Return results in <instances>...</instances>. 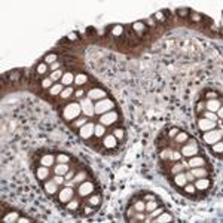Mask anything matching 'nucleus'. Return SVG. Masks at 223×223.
Wrapping results in <instances>:
<instances>
[{
	"label": "nucleus",
	"instance_id": "f257e3e1",
	"mask_svg": "<svg viewBox=\"0 0 223 223\" xmlns=\"http://www.w3.org/2000/svg\"><path fill=\"white\" fill-rule=\"evenodd\" d=\"M82 113V109H80V104L79 103H70L64 107V111H63V116L67 121H73L78 116H80Z\"/></svg>",
	"mask_w": 223,
	"mask_h": 223
},
{
	"label": "nucleus",
	"instance_id": "f03ea898",
	"mask_svg": "<svg viewBox=\"0 0 223 223\" xmlns=\"http://www.w3.org/2000/svg\"><path fill=\"white\" fill-rule=\"evenodd\" d=\"M113 101L109 100V98H101L98 100L95 104H94V111H95L97 115H104L107 113V111H110L111 109H113Z\"/></svg>",
	"mask_w": 223,
	"mask_h": 223
},
{
	"label": "nucleus",
	"instance_id": "7ed1b4c3",
	"mask_svg": "<svg viewBox=\"0 0 223 223\" xmlns=\"http://www.w3.org/2000/svg\"><path fill=\"white\" fill-rule=\"evenodd\" d=\"M202 140L207 143V144H214L222 140V130H210V131H205L202 135Z\"/></svg>",
	"mask_w": 223,
	"mask_h": 223
},
{
	"label": "nucleus",
	"instance_id": "20e7f679",
	"mask_svg": "<svg viewBox=\"0 0 223 223\" xmlns=\"http://www.w3.org/2000/svg\"><path fill=\"white\" fill-rule=\"evenodd\" d=\"M118 118H119V116H118L116 111H107V113H104V115L100 116V124L104 125V126L111 125V124H115V122L118 121Z\"/></svg>",
	"mask_w": 223,
	"mask_h": 223
},
{
	"label": "nucleus",
	"instance_id": "39448f33",
	"mask_svg": "<svg viewBox=\"0 0 223 223\" xmlns=\"http://www.w3.org/2000/svg\"><path fill=\"white\" fill-rule=\"evenodd\" d=\"M79 104H80V109H82L83 115H86V116L95 115V111H94V104H92V101L89 98H82Z\"/></svg>",
	"mask_w": 223,
	"mask_h": 223
},
{
	"label": "nucleus",
	"instance_id": "423d86ee",
	"mask_svg": "<svg viewBox=\"0 0 223 223\" xmlns=\"http://www.w3.org/2000/svg\"><path fill=\"white\" fill-rule=\"evenodd\" d=\"M196 153H198V146H196V141H195V140H191V143L186 144V146H183V149H182V155H183V156L192 158V156L196 155Z\"/></svg>",
	"mask_w": 223,
	"mask_h": 223
},
{
	"label": "nucleus",
	"instance_id": "0eeeda50",
	"mask_svg": "<svg viewBox=\"0 0 223 223\" xmlns=\"http://www.w3.org/2000/svg\"><path fill=\"white\" fill-rule=\"evenodd\" d=\"M198 128H199L202 132L210 131V130H214V128H216V122L210 121V119H207V118H202V119H199V121H198Z\"/></svg>",
	"mask_w": 223,
	"mask_h": 223
},
{
	"label": "nucleus",
	"instance_id": "6e6552de",
	"mask_svg": "<svg viewBox=\"0 0 223 223\" xmlns=\"http://www.w3.org/2000/svg\"><path fill=\"white\" fill-rule=\"evenodd\" d=\"M94 131H95V125L94 124H85L82 128H80V137L82 139H89V137H92L94 135Z\"/></svg>",
	"mask_w": 223,
	"mask_h": 223
},
{
	"label": "nucleus",
	"instance_id": "1a4fd4ad",
	"mask_svg": "<svg viewBox=\"0 0 223 223\" xmlns=\"http://www.w3.org/2000/svg\"><path fill=\"white\" fill-rule=\"evenodd\" d=\"M88 98L89 100H101V98H106V92L100 89V88H92L88 91Z\"/></svg>",
	"mask_w": 223,
	"mask_h": 223
},
{
	"label": "nucleus",
	"instance_id": "9d476101",
	"mask_svg": "<svg viewBox=\"0 0 223 223\" xmlns=\"http://www.w3.org/2000/svg\"><path fill=\"white\" fill-rule=\"evenodd\" d=\"M94 192V184L91 182H82L79 186V195L80 196H86L89 193Z\"/></svg>",
	"mask_w": 223,
	"mask_h": 223
},
{
	"label": "nucleus",
	"instance_id": "9b49d317",
	"mask_svg": "<svg viewBox=\"0 0 223 223\" xmlns=\"http://www.w3.org/2000/svg\"><path fill=\"white\" fill-rule=\"evenodd\" d=\"M70 199H73V189L72 187L66 186L64 189L59 192V201L61 202H68Z\"/></svg>",
	"mask_w": 223,
	"mask_h": 223
},
{
	"label": "nucleus",
	"instance_id": "f8f14e48",
	"mask_svg": "<svg viewBox=\"0 0 223 223\" xmlns=\"http://www.w3.org/2000/svg\"><path fill=\"white\" fill-rule=\"evenodd\" d=\"M205 107H207V110L208 111H217L220 107H222V103H220V100H208L207 101V104H205Z\"/></svg>",
	"mask_w": 223,
	"mask_h": 223
},
{
	"label": "nucleus",
	"instance_id": "ddd939ff",
	"mask_svg": "<svg viewBox=\"0 0 223 223\" xmlns=\"http://www.w3.org/2000/svg\"><path fill=\"white\" fill-rule=\"evenodd\" d=\"M187 165L191 168H196V167H204L205 165V159L199 158V156H192V159H189Z\"/></svg>",
	"mask_w": 223,
	"mask_h": 223
},
{
	"label": "nucleus",
	"instance_id": "4468645a",
	"mask_svg": "<svg viewBox=\"0 0 223 223\" xmlns=\"http://www.w3.org/2000/svg\"><path fill=\"white\" fill-rule=\"evenodd\" d=\"M193 186H195V189L204 191V189H207V187L210 186V180H208V178H205V177L198 178V180H196V182L193 183Z\"/></svg>",
	"mask_w": 223,
	"mask_h": 223
},
{
	"label": "nucleus",
	"instance_id": "2eb2a0df",
	"mask_svg": "<svg viewBox=\"0 0 223 223\" xmlns=\"http://www.w3.org/2000/svg\"><path fill=\"white\" fill-rule=\"evenodd\" d=\"M191 173L193 174L195 178H202V177H207V170H205L204 167H196V168H192Z\"/></svg>",
	"mask_w": 223,
	"mask_h": 223
},
{
	"label": "nucleus",
	"instance_id": "dca6fc26",
	"mask_svg": "<svg viewBox=\"0 0 223 223\" xmlns=\"http://www.w3.org/2000/svg\"><path fill=\"white\" fill-rule=\"evenodd\" d=\"M173 220V216H171L170 213H164L162 211L159 216H156V219H153V222H156V223H168Z\"/></svg>",
	"mask_w": 223,
	"mask_h": 223
},
{
	"label": "nucleus",
	"instance_id": "f3484780",
	"mask_svg": "<svg viewBox=\"0 0 223 223\" xmlns=\"http://www.w3.org/2000/svg\"><path fill=\"white\" fill-rule=\"evenodd\" d=\"M68 171H70V170H68V165L67 164H59V162H58V165H55V168H54V173L57 176H66Z\"/></svg>",
	"mask_w": 223,
	"mask_h": 223
},
{
	"label": "nucleus",
	"instance_id": "a211bd4d",
	"mask_svg": "<svg viewBox=\"0 0 223 223\" xmlns=\"http://www.w3.org/2000/svg\"><path fill=\"white\" fill-rule=\"evenodd\" d=\"M103 143H104V146H106V147L107 149H113V147H116V137L115 135H106L104 137V141H103Z\"/></svg>",
	"mask_w": 223,
	"mask_h": 223
},
{
	"label": "nucleus",
	"instance_id": "6ab92c4d",
	"mask_svg": "<svg viewBox=\"0 0 223 223\" xmlns=\"http://www.w3.org/2000/svg\"><path fill=\"white\" fill-rule=\"evenodd\" d=\"M36 176H37L39 180H46L48 176H49V170H48V167H43V165H42V167L36 171Z\"/></svg>",
	"mask_w": 223,
	"mask_h": 223
},
{
	"label": "nucleus",
	"instance_id": "aec40b11",
	"mask_svg": "<svg viewBox=\"0 0 223 223\" xmlns=\"http://www.w3.org/2000/svg\"><path fill=\"white\" fill-rule=\"evenodd\" d=\"M74 82V76L72 73H64L63 78H61V83L64 85V86H68V85H72Z\"/></svg>",
	"mask_w": 223,
	"mask_h": 223
},
{
	"label": "nucleus",
	"instance_id": "412c9836",
	"mask_svg": "<svg viewBox=\"0 0 223 223\" xmlns=\"http://www.w3.org/2000/svg\"><path fill=\"white\" fill-rule=\"evenodd\" d=\"M174 183H176L177 186H184V184L187 183V178H186L184 173H178V174H176V177H174Z\"/></svg>",
	"mask_w": 223,
	"mask_h": 223
},
{
	"label": "nucleus",
	"instance_id": "4be33fe9",
	"mask_svg": "<svg viewBox=\"0 0 223 223\" xmlns=\"http://www.w3.org/2000/svg\"><path fill=\"white\" fill-rule=\"evenodd\" d=\"M54 161H55V158L52 156V155H45L43 158L40 159V164L43 165V167H52V164H54Z\"/></svg>",
	"mask_w": 223,
	"mask_h": 223
},
{
	"label": "nucleus",
	"instance_id": "5701e85b",
	"mask_svg": "<svg viewBox=\"0 0 223 223\" xmlns=\"http://www.w3.org/2000/svg\"><path fill=\"white\" fill-rule=\"evenodd\" d=\"M64 89V85L63 83H55L52 85V86L49 88V92H51V95H58V94H61Z\"/></svg>",
	"mask_w": 223,
	"mask_h": 223
},
{
	"label": "nucleus",
	"instance_id": "b1692460",
	"mask_svg": "<svg viewBox=\"0 0 223 223\" xmlns=\"http://www.w3.org/2000/svg\"><path fill=\"white\" fill-rule=\"evenodd\" d=\"M57 183L54 182V180H52V182H46L45 183V191L49 193V195H54L55 192H57Z\"/></svg>",
	"mask_w": 223,
	"mask_h": 223
},
{
	"label": "nucleus",
	"instance_id": "393cba45",
	"mask_svg": "<svg viewBox=\"0 0 223 223\" xmlns=\"http://www.w3.org/2000/svg\"><path fill=\"white\" fill-rule=\"evenodd\" d=\"M20 216H18V213L14 211V213H9V214H6V216L3 217V222L6 223H12V222H18Z\"/></svg>",
	"mask_w": 223,
	"mask_h": 223
},
{
	"label": "nucleus",
	"instance_id": "a878e982",
	"mask_svg": "<svg viewBox=\"0 0 223 223\" xmlns=\"http://www.w3.org/2000/svg\"><path fill=\"white\" fill-rule=\"evenodd\" d=\"M106 132V126L104 125H101V124H97L95 125V131H94V134H95L97 137H103Z\"/></svg>",
	"mask_w": 223,
	"mask_h": 223
},
{
	"label": "nucleus",
	"instance_id": "bb28decb",
	"mask_svg": "<svg viewBox=\"0 0 223 223\" xmlns=\"http://www.w3.org/2000/svg\"><path fill=\"white\" fill-rule=\"evenodd\" d=\"M187 139H189V135H187L186 132H180V131H178V134L174 137V140H176L177 143H184Z\"/></svg>",
	"mask_w": 223,
	"mask_h": 223
},
{
	"label": "nucleus",
	"instance_id": "cd10ccee",
	"mask_svg": "<svg viewBox=\"0 0 223 223\" xmlns=\"http://www.w3.org/2000/svg\"><path fill=\"white\" fill-rule=\"evenodd\" d=\"M49 78L52 79V82H57V80H59V79L63 78V72H61V70H55V72L51 73Z\"/></svg>",
	"mask_w": 223,
	"mask_h": 223
},
{
	"label": "nucleus",
	"instance_id": "c85d7f7f",
	"mask_svg": "<svg viewBox=\"0 0 223 223\" xmlns=\"http://www.w3.org/2000/svg\"><path fill=\"white\" fill-rule=\"evenodd\" d=\"M86 80H88V78H86L85 74H78V76H74V83H76V85H83Z\"/></svg>",
	"mask_w": 223,
	"mask_h": 223
},
{
	"label": "nucleus",
	"instance_id": "c756f323",
	"mask_svg": "<svg viewBox=\"0 0 223 223\" xmlns=\"http://www.w3.org/2000/svg\"><path fill=\"white\" fill-rule=\"evenodd\" d=\"M85 177H86V174H85L83 171H82V173H79L78 176H76V177H73L72 180H73L74 183H82V182H85Z\"/></svg>",
	"mask_w": 223,
	"mask_h": 223
},
{
	"label": "nucleus",
	"instance_id": "7c9ffc66",
	"mask_svg": "<svg viewBox=\"0 0 223 223\" xmlns=\"http://www.w3.org/2000/svg\"><path fill=\"white\" fill-rule=\"evenodd\" d=\"M134 210H135V211H140V213L144 211V210H146V204H144L143 201H137L135 205H134Z\"/></svg>",
	"mask_w": 223,
	"mask_h": 223
},
{
	"label": "nucleus",
	"instance_id": "2f4dec72",
	"mask_svg": "<svg viewBox=\"0 0 223 223\" xmlns=\"http://www.w3.org/2000/svg\"><path fill=\"white\" fill-rule=\"evenodd\" d=\"M72 94H73V88H64V89H63V92L59 94V95H61V97L66 100V98H68V97H70Z\"/></svg>",
	"mask_w": 223,
	"mask_h": 223
},
{
	"label": "nucleus",
	"instance_id": "473e14b6",
	"mask_svg": "<svg viewBox=\"0 0 223 223\" xmlns=\"http://www.w3.org/2000/svg\"><path fill=\"white\" fill-rule=\"evenodd\" d=\"M213 150H214V153H222L223 152V143H222V140L217 141V143H214Z\"/></svg>",
	"mask_w": 223,
	"mask_h": 223
},
{
	"label": "nucleus",
	"instance_id": "72a5a7b5",
	"mask_svg": "<svg viewBox=\"0 0 223 223\" xmlns=\"http://www.w3.org/2000/svg\"><path fill=\"white\" fill-rule=\"evenodd\" d=\"M122 33H124V27H122V25H116V27L111 30V34H113V36H121Z\"/></svg>",
	"mask_w": 223,
	"mask_h": 223
},
{
	"label": "nucleus",
	"instance_id": "f704fd0d",
	"mask_svg": "<svg viewBox=\"0 0 223 223\" xmlns=\"http://www.w3.org/2000/svg\"><path fill=\"white\" fill-rule=\"evenodd\" d=\"M156 207H158V204H156L155 201L152 199V201H149L147 204H146V211H149V213H150L152 210H155Z\"/></svg>",
	"mask_w": 223,
	"mask_h": 223
},
{
	"label": "nucleus",
	"instance_id": "c9c22d12",
	"mask_svg": "<svg viewBox=\"0 0 223 223\" xmlns=\"http://www.w3.org/2000/svg\"><path fill=\"white\" fill-rule=\"evenodd\" d=\"M132 27H134V30H135V31H139V33H143V31H144V28H146L143 22H135V24L132 25Z\"/></svg>",
	"mask_w": 223,
	"mask_h": 223
},
{
	"label": "nucleus",
	"instance_id": "e433bc0d",
	"mask_svg": "<svg viewBox=\"0 0 223 223\" xmlns=\"http://www.w3.org/2000/svg\"><path fill=\"white\" fill-rule=\"evenodd\" d=\"M78 201H76V199H70V201H68V204H67V208L68 210H76V208H78Z\"/></svg>",
	"mask_w": 223,
	"mask_h": 223
},
{
	"label": "nucleus",
	"instance_id": "4c0bfd02",
	"mask_svg": "<svg viewBox=\"0 0 223 223\" xmlns=\"http://www.w3.org/2000/svg\"><path fill=\"white\" fill-rule=\"evenodd\" d=\"M161 158H162V159H167V158L171 159V158H173V152H171L170 149H165L164 152L161 153Z\"/></svg>",
	"mask_w": 223,
	"mask_h": 223
},
{
	"label": "nucleus",
	"instance_id": "58836bf2",
	"mask_svg": "<svg viewBox=\"0 0 223 223\" xmlns=\"http://www.w3.org/2000/svg\"><path fill=\"white\" fill-rule=\"evenodd\" d=\"M161 213H162V208H161V207H159V208L156 207L155 210H152V211H150V217H149L147 220H150V219H153V217H156V216H159V214H161Z\"/></svg>",
	"mask_w": 223,
	"mask_h": 223
},
{
	"label": "nucleus",
	"instance_id": "ea45409f",
	"mask_svg": "<svg viewBox=\"0 0 223 223\" xmlns=\"http://www.w3.org/2000/svg\"><path fill=\"white\" fill-rule=\"evenodd\" d=\"M45 61H46L48 64H52V63H55V61H57V55H55V54H49V55H46Z\"/></svg>",
	"mask_w": 223,
	"mask_h": 223
},
{
	"label": "nucleus",
	"instance_id": "a19ab883",
	"mask_svg": "<svg viewBox=\"0 0 223 223\" xmlns=\"http://www.w3.org/2000/svg\"><path fill=\"white\" fill-rule=\"evenodd\" d=\"M183 167H184V164H178V165H176L173 170H171V173H173V174H178V173H182V171H183Z\"/></svg>",
	"mask_w": 223,
	"mask_h": 223
},
{
	"label": "nucleus",
	"instance_id": "79ce46f5",
	"mask_svg": "<svg viewBox=\"0 0 223 223\" xmlns=\"http://www.w3.org/2000/svg\"><path fill=\"white\" fill-rule=\"evenodd\" d=\"M54 182H55L57 184H63V183H66V178H64V176H57V174H55Z\"/></svg>",
	"mask_w": 223,
	"mask_h": 223
},
{
	"label": "nucleus",
	"instance_id": "37998d69",
	"mask_svg": "<svg viewBox=\"0 0 223 223\" xmlns=\"http://www.w3.org/2000/svg\"><path fill=\"white\" fill-rule=\"evenodd\" d=\"M204 118H207V119H210V121H214L216 122V119H217V116L213 113V111H205V116Z\"/></svg>",
	"mask_w": 223,
	"mask_h": 223
},
{
	"label": "nucleus",
	"instance_id": "c03bdc74",
	"mask_svg": "<svg viewBox=\"0 0 223 223\" xmlns=\"http://www.w3.org/2000/svg\"><path fill=\"white\" fill-rule=\"evenodd\" d=\"M57 161L59 162V164H67V162H68V156L67 155H59L57 158Z\"/></svg>",
	"mask_w": 223,
	"mask_h": 223
},
{
	"label": "nucleus",
	"instance_id": "a18cd8bd",
	"mask_svg": "<svg viewBox=\"0 0 223 223\" xmlns=\"http://www.w3.org/2000/svg\"><path fill=\"white\" fill-rule=\"evenodd\" d=\"M89 204L91 205H98L100 204V196L95 195V196H92V198H89Z\"/></svg>",
	"mask_w": 223,
	"mask_h": 223
},
{
	"label": "nucleus",
	"instance_id": "49530a36",
	"mask_svg": "<svg viewBox=\"0 0 223 223\" xmlns=\"http://www.w3.org/2000/svg\"><path fill=\"white\" fill-rule=\"evenodd\" d=\"M42 86H43V88H51V86H52V79H51V78L45 79L43 82H42Z\"/></svg>",
	"mask_w": 223,
	"mask_h": 223
},
{
	"label": "nucleus",
	"instance_id": "de8ad7c7",
	"mask_svg": "<svg viewBox=\"0 0 223 223\" xmlns=\"http://www.w3.org/2000/svg\"><path fill=\"white\" fill-rule=\"evenodd\" d=\"M46 64H39L37 66V73H40V74H45L46 73Z\"/></svg>",
	"mask_w": 223,
	"mask_h": 223
},
{
	"label": "nucleus",
	"instance_id": "09e8293b",
	"mask_svg": "<svg viewBox=\"0 0 223 223\" xmlns=\"http://www.w3.org/2000/svg\"><path fill=\"white\" fill-rule=\"evenodd\" d=\"M184 191H186L187 193H193V192H195V186H193V184H187V183H186V184H184Z\"/></svg>",
	"mask_w": 223,
	"mask_h": 223
},
{
	"label": "nucleus",
	"instance_id": "8fccbe9b",
	"mask_svg": "<svg viewBox=\"0 0 223 223\" xmlns=\"http://www.w3.org/2000/svg\"><path fill=\"white\" fill-rule=\"evenodd\" d=\"M85 124H88V122H86V119L83 118V119H79V121H76V122H74V126H78V128H82V126H83Z\"/></svg>",
	"mask_w": 223,
	"mask_h": 223
},
{
	"label": "nucleus",
	"instance_id": "3c124183",
	"mask_svg": "<svg viewBox=\"0 0 223 223\" xmlns=\"http://www.w3.org/2000/svg\"><path fill=\"white\" fill-rule=\"evenodd\" d=\"M59 66H61V64H59L58 61L52 63V64H51V70H52V72H55V70H59Z\"/></svg>",
	"mask_w": 223,
	"mask_h": 223
},
{
	"label": "nucleus",
	"instance_id": "603ef678",
	"mask_svg": "<svg viewBox=\"0 0 223 223\" xmlns=\"http://www.w3.org/2000/svg\"><path fill=\"white\" fill-rule=\"evenodd\" d=\"M113 135L116 137V139H124V131L122 130H116Z\"/></svg>",
	"mask_w": 223,
	"mask_h": 223
},
{
	"label": "nucleus",
	"instance_id": "864d4df0",
	"mask_svg": "<svg viewBox=\"0 0 223 223\" xmlns=\"http://www.w3.org/2000/svg\"><path fill=\"white\" fill-rule=\"evenodd\" d=\"M74 177V174H73V171H68V173L64 176V178H66V182H68V180H72Z\"/></svg>",
	"mask_w": 223,
	"mask_h": 223
},
{
	"label": "nucleus",
	"instance_id": "5fc2aeb1",
	"mask_svg": "<svg viewBox=\"0 0 223 223\" xmlns=\"http://www.w3.org/2000/svg\"><path fill=\"white\" fill-rule=\"evenodd\" d=\"M155 18H156L158 21H164V20H165V16H164V14H162V12H158V14L155 15Z\"/></svg>",
	"mask_w": 223,
	"mask_h": 223
},
{
	"label": "nucleus",
	"instance_id": "6e6d98bb",
	"mask_svg": "<svg viewBox=\"0 0 223 223\" xmlns=\"http://www.w3.org/2000/svg\"><path fill=\"white\" fill-rule=\"evenodd\" d=\"M177 134H178V130H177V128H173V130L170 131V137H171V139H174Z\"/></svg>",
	"mask_w": 223,
	"mask_h": 223
},
{
	"label": "nucleus",
	"instance_id": "4d7b16f0",
	"mask_svg": "<svg viewBox=\"0 0 223 223\" xmlns=\"http://www.w3.org/2000/svg\"><path fill=\"white\" fill-rule=\"evenodd\" d=\"M135 220H144V216L140 213V211H137V214H135V217H134Z\"/></svg>",
	"mask_w": 223,
	"mask_h": 223
},
{
	"label": "nucleus",
	"instance_id": "13d9d810",
	"mask_svg": "<svg viewBox=\"0 0 223 223\" xmlns=\"http://www.w3.org/2000/svg\"><path fill=\"white\" fill-rule=\"evenodd\" d=\"M184 176H186V178H187V180H195V177H193V174L191 173V171H187V173H186Z\"/></svg>",
	"mask_w": 223,
	"mask_h": 223
},
{
	"label": "nucleus",
	"instance_id": "bf43d9fd",
	"mask_svg": "<svg viewBox=\"0 0 223 223\" xmlns=\"http://www.w3.org/2000/svg\"><path fill=\"white\" fill-rule=\"evenodd\" d=\"M180 158H182V153H174V152H173V159H174V161H178Z\"/></svg>",
	"mask_w": 223,
	"mask_h": 223
},
{
	"label": "nucleus",
	"instance_id": "052dcab7",
	"mask_svg": "<svg viewBox=\"0 0 223 223\" xmlns=\"http://www.w3.org/2000/svg\"><path fill=\"white\" fill-rule=\"evenodd\" d=\"M192 20H193V21H201V15L193 14V15H192Z\"/></svg>",
	"mask_w": 223,
	"mask_h": 223
},
{
	"label": "nucleus",
	"instance_id": "680f3d73",
	"mask_svg": "<svg viewBox=\"0 0 223 223\" xmlns=\"http://www.w3.org/2000/svg\"><path fill=\"white\" fill-rule=\"evenodd\" d=\"M68 39H78V34H76V33H70V34H68Z\"/></svg>",
	"mask_w": 223,
	"mask_h": 223
},
{
	"label": "nucleus",
	"instance_id": "e2e57ef3",
	"mask_svg": "<svg viewBox=\"0 0 223 223\" xmlns=\"http://www.w3.org/2000/svg\"><path fill=\"white\" fill-rule=\"evenodd\" d=\"M82 95H83V91H82V89H79V91H76V97H79V98H80Z\"/></svg>",
	"mask_w": 223,
	"mask_h": 223
},
{
	"label": "nucleus",
	"instance_id": "0e129e2a",
	"mask_svg": "<svg viewBox=\"0 0 223 223\" xmlns=\"http://www.w3.org/2000/svg\"><path fill=\"white\" fill-rule=\"evenodd\" d=\"M18 222H20V223H27V222H28V219H25V217H21V219H18Z\"/></svg>",
	"mask_w": 223,
	"mask_h": 223
},
{
	"label": "nucleus",
	"instance_id": "69168bd1",
	"mask_svg": "<svg viewBox=\"0 0 223 223\" xmlns=\"http://www.w3.org/2000/svg\"><path fill=\"white\" fill-rule=\"evenodd\" d=\"M152 199H155L153 195H146V201H152Z\"/></svg>",
	"mask_w": 223,
	"mask_h": 223
},
{
	"label": "nucleus",
	"instance_id": "338daca9",
	"mask_svg": "<svg viewBox=\"0 0 223 223\" xmlns=\"http://www.w3.org/2000/svg\"><path fill=\"white\" fill-rule=\"evenodd\" d=\"M85 213H86V214H88V213H92V208H88V207H86V208H85Z\"/></svg>",
	"mask_w": 223,
	"mask_h": 223
}]
</instances>
